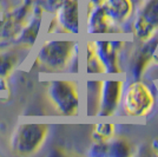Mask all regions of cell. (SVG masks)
<instances>
[{"mask_svg":"<svg viewBox=\"0 0 158 157\" xmlns=\"http://www.w3.org/2000/svg\"><path fill=\"white\" fill-rule=\"evenodd\" d=\"M37 64L50 73H78L80 45L73 39H48L37 53Z\"/></svg>","mask_w":158,"mask_h":157,"instance_id":"1","label":"cell"},{"mask_svg":"<svg viewBox=\"0 0 158 157\" xmlns=\"http://www.w3.org/2000/svg\"><path fill=\"white\" fill-rule=\"evenodd\" d=\"M156 106L157 93L153 91L149 83H146L143 78L129 79V82H126L119 115L142 119L149 117Z\"/></svg>","mask_w":158,"mask_h":157,"instance_id":"2","label":"cell"},{"mask_svg":"<svg viewBox=\"0 0 158 157\" xmlns=\"http://www.w3.org/2000/svg\"><path fill=\"white\" fill-rule=\"evenodd\" d=\"M47 97L54 110L63 116H78L84 104L79 82L69 77L50 80Z\"/></svg>","mask_w":158,"mask_h":157,"instance_id":"3","label":"cell"},{"mask_svg":"<svg viewBox=\"0 0 158 157\" xmlns=\"http://www.w3.org/2000/svg\"><path fill=\"white\" fill-rule=\"evenodd\" d=\"M125 83L124 74L99 77L96 116L113 117L119 115Z\"/></svg>","mask_w":158,"mask_h":157,"instance_id":"4","label":"cell"},{"mask_svg":"<svg viewBox=\"0 0 158 157\" xmlns=\"http://www.w3.org/2000/svg\"><path fill=\"white\" fill-rule=\"evenodd\" d=\"M132 40V39H131ZM130 40V41H131ZM94 52L98 57L100 64L105 70L106 76H125V53L129 52V40L117 39H90Z\"/></svg>","mask_w":158,"mask_h":157,"instance_id":"5","label":"cell"},{"mask_svg":"<svg viewBox=\"0 0 158 157\" xmlns=\"http://www.w3.org/2000/svg\"><path fill=\"white\" fill-rule=\"evenodd\" d=\"M158 33V0H143L129 25L133 41H145Z\"/></svg>","mask_w":158,"mask_h":157,"instance_id":"6","label":"cell"},{"mask_svg":"<svg viewBox=\"0 0 158 157\" xmlns=\"http://www.w3.org/2000/svg\"><path fill=\"white\" fill-rule=\"evenodd\" d=\"M53 14L54 17L48 33L69 36H77L80 33L83 18L80 0H61Z\"/></svg>","mask_w":158,"mask_h":157,"instance_id":"7","label":"cell"},{"mask_svg":"<svg viewBox=\"0 0 158 157\" xmlns=\"http://www.w3.org/2000/svg\"><path fill=\"white\" fill-rule=\"evenodd\" d=\"M137 43L136 49L130 50L126 58V70L129 79H142L145 72L155 62L158 52V33L150 39ZM125 70V71H126Z\"/></svg>","mask_w":158,"mask_h":157,"instance_id":"8","label":"cell"},{"mask_svg":"<svg viewBox=\"0 0 158 157\" xmlns=\"http://www.w3.org/2000/svg\"><path fill=\"white\" fill-rule=\"evenodd\" d=\"M48 128L45 124H24L19 126L12 139V148L20 155H31L45 142Z\"/></svg>","mask_w":158,"mask_h":157,"instance_id":"9","label":"cell"},{"mask_svg":"<svg viewBox=\"0 0 158 157\" xmlns=\"http://www.w3.org/2000/svg\"><path fill=\"white\" fill-rule=\"evenodd\" d=\"M84 26L86 34L107 36L124 34L123 30L114 25L102 6H84Z\"/></svg>","mask_w":158,"mask_h":157,"instance_id":"10","label":"cell"},{"mask_svg":"<svg viewBox=\"0 0 158 157\" xmlns=\"http://www.w3.org/2000/svg\"><path fill=\"white\" fill-rule=\"evenodd\" d=\"M100 6L103 7V10L105 11V13L111 19L112 23L117 25L119 28H122L124 34H126L125 26L129 27L136 11L135 2L132 0H105Z\"/></svg>","mask_w":158,"mask_h":157,"instance_id":"11","label":"cell"},{"mask_svg":"<svg viewBox=\"0 0 158 157\" xmlns=\"http://www.w3.org/2000/svg\"><path fill=\"white\" fill-rule=\"evenodd\" d=\"M135 146L132 143L125 137L114 136L110 141H107V149H106V156L113 157H125L133 155Z\"/></svg>","mask_w":158,"mask_h":157,"instance_id":"12","label":"cell"},{"mask_svg":"<svg viewBox=\"0 0 158 157\" xmlns=\"http://www.w3.org/2000/svg\"><path fill=\"white\" fill-rule=\"evenodd\" d=\"M117 126L113 123H99L93 126V142H107L117 135Z\"/></svg>","mask_w":158,"mask_h":157,"instance_id":"13","label":"cell"},{"mask_svg":"<svg viewBox=\"0 0 158 157\" xmlns=\"http://www.w3.org/2000/svg\"><path fill=\"white\" fill-rule=\"evenodd\" d=\"M15 64V58L12 54H0V77H5Z\"/></svg>","mask_w":158,"mask_h":157,"instance_id":"14","label":"cell"},{"mask_svg":"<svg viewBox=\"0 0 158 157\" xmlns=\"http://www.w3.org/2000/svg\"><path fill=\"white\" fill-rule=\"evenodd\" d=\"M84 6H100L105 0H80Z\"/></svg>","mask_w":158,"mask_h":157,"instance_id":"15","label":"cell"},{"mask_svg":"<svg viewBox=\"0 0 158 157\" xmlns=\"http://www.w3.org/2000/svg\"><path fill=\"white\" fill-rule=\"evenodd\" d=\"M150 150L152 151L153 155L158 156V137H155L151 141V143H150Z\"/></svg>","mask_w":158,"mask_h":157,"instance_id":"16","label":"cell"},{"mask_svg":"<svg viewBox=\"0 0 158 157\" xmlns=\"http://www.w3.org/2000/svg\"><path fill=\"white\" fill-rule=\"evenodd\" d=\"M132 1L135 2V5H136V7H137V6H138V5H139V4H140V2L143 1V0H132Z\"/></svg>","mask_w":158,"mask_h":157,"instance_id":"17","label":"cell"},{"mask_svg":"<svg viewBox=\"0 0 158 157\" xmlns=\"http://www.w3.org/2000/svg\"><path fill=\"white\" fill-rule=\"evenodd\" d=\"M157 104H158V96H157Z\"/></svg>","mask_w":158,"mask_h":157,"instance_id":"18","label":"cell"}]
</instances>
